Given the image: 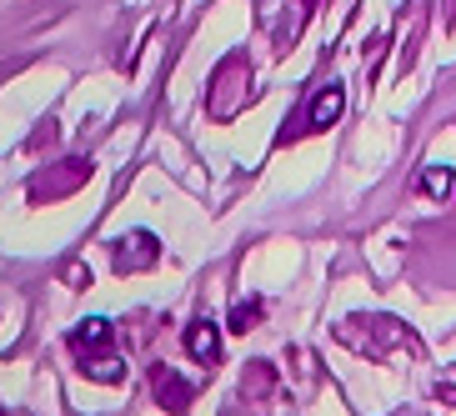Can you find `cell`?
<instances>
[{"label": "cell", "instance_id": "6da1fadb", "mask_svg": "<svg viewBox=\"0 0 456 416\" xmlns=\"http://www.w3.org/2000/svg\"><path fill=\"white\" fill-rule=\"evenodd\" d=\"M70 351H76V366H81L91 381H121L126 366L121 356H116V347H110V322L106 316H86L76 331H70Z\"/></svg>", "mask_w": 456, "mask_h": 416}, {"label": "cell", "instance_id": "7a4b0ae2", "mask_svg": "<svg viewBox=\"0 0 456 416\" xmlns=\"http://www.w3.org/2000/svg\"><path fill=\"white\" fill-rule=\"evenodd\" d=\"M246 95H251V61H246V51H231L216 66L211 86H206V116L211 121H231L246 106Z\"/></svg>", "mask_w": 456, "mask_h": 416}, {"label": "cell", "instance_id": "3957f363", "mask_svg": "<svg viewBox=\"0 0 456 416\" xmlns=\"http://www.w3.org/2000/svg\"><path fill=\"white\" fill-rule=\"evenodd\" d=\"M91 181V161L86 156H66V161H45V171H36L26 181V196L36 206H51V201H66Z\"/></svg>", "mask_w": 456, "mask_h": 416}, {"label": "cell", "instance_id": "277c9868", "mask_svg": "<svg viewBox=\"0 0 456 416\" xmlns=\"http://www.w3.org/2000/svg\"><path fill=\"white\" fill-rule=\"evenodd\" d=\"M341 110H346V91H341V81H326L322 91L306 101V110H301V126H296L286 141H296V135H316V131H331V126L341 121Z\"/></svg>", "mask_w": 456, "mask_h": 416}, {"label": "cell", "instance_id": "5b68a950", "mask_svg": "<svg viewBox=\"0 0 456 416\" xmlns=\"http://www.w3.org/2000/svg\"><path fill=\"white\" fill-rule=\"evenodd\" d=\"M156 261H161V241H156L151 231H131V236H121V246H116V271H121V276L151 271Z\"/></svg>", "mask_w": 456, "mask_h": 416}, {"label": "cell", "instance_id": "8992f818", "mask_svg": "<svg viewBox=\"0 0 456 416\" xmlns=\"http://www.w3.org/2000/svg\"><path fill=\"white\" fill-rule=\"evenodd\" d=\"M151 391H156V402H161L171 416H186V412H191V402H196L191 381H181V376H175L171 366H156V371H151Z\"/></svg>", "mask_w": 456, "mask_h": 416}, {"label": "cell", "instance_id": "52a82bcc", "mask_svg": "<svg viewBox=\"0 0 456 416\" xmlns=\"http://www.w3.org/2000/svg\"><path fill=\"white\" fill-rule=\"evenodd\" d=\"M186 351H191L201 366H216V362H221V331H216V322H191V326H186Z\"/></svg>", "mask_w": 456, "mask_h": 416}, {"label": "cell", "instance_id": "ba28073f", "mask_svg": "<svg viewBox=\"0 0 456 416\" xmlns=\"http://www.w3.org/2000/svg\"><path fill=\"white\" fill-rule=\"evenodd\" d=\"M266 391H276V366L271 362H251L241 376V402H261Z\"/></svg>", "mask_w": 456, "mask_h": 416}, {"label": "cell", "instance_id": "9c48e42d", "mask_svg": "<svg viewBox=\"0 0 456 416\" xmlns=\"http://www.w3.org/2000/svg\"><path fill=\"white\" fill-rule=\"evenodd\" d=\"M421 191H427L431 201H446L456 191V175H452V166H431V171H421Z\"/></svg>", "mask_w": 456, "mask_h": 416}, {"label": "cell", "instance_id": "30bf717a", "mask_svg": "<svg viewBox=\"0 0 456 416\" xmlns=\"http://www.w3.org/2000/svg\"><path fill=\"white\" fill-rule=\"evenodd\" d=\"M261 311H266V306H261V301H256V296H251V301H236V306H231V331H236V336H246V331H256V326H261Z\"/></svg>", "mask_w": 456, "mask_h": 416}]
</instances>
